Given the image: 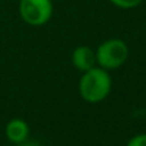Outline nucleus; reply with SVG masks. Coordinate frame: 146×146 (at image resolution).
<instances>
[{
  "mask_svg": "<svg viewBox=\"0 0 146 146\" xmlns=\"http://www.w3.org/2000/svg\"><path fill=\"white\" fill-rule=\"evenodd\" d=\"M112 90V78L109 72L95 66L82 73L79 79V95L88 103L103 102Z\"/></svg>",
  "mask_w": 146,
  "mask_h": 146,
  "instance_id": "nucleus-1",
  "label": "nucleus"
},
{
  "mask_svg": "<svg viewBox=\"0 0 146 146\" xmlns=\"http://www.w3.org/2000/svg\"><path fill=\"white\" fill-rule=\"evenodd\" d=\"M95 53H96V64L110 72L122 67L126 63L129 57V47L125 40L113 37L102 42L95 50Z\"/></svg>",
  "mask_w": 146,
  "mask_h": 146,
  "instance_id": "nucleus-2",
  "label": "nucleus"
},
{
  "mask_svg": "<svg viewBox=\"0 0 146 146\" xmlns=\"http://www.w3.org/2000/svg\"><path fill=\"white\" fill-rule=\"evenodd\" d=\"M19 15L22 20L33 27L44 26L53 15L52 0H20Z\"/></svg>",
  "mask_w": 146,
  "mask_h": 146,
  "instance_id": "nucleus-3",
  "label": "nucleus"
},
{
  "mask_svg": "<svg viewBox=\"0 0 146 146\" xmlns=\"http://www.w3.org/2000/svg\"><path fill=\"white\" fill-rule=\"evenodd\" d=\"M72 64L76 70L79 72H86L96 64V53L92 47L86 46V44H82V46H78L75 50L72 52Z\"/></svg>",
  "mask_w": 146,
  "mask_h": 146,
  "instance_id": "nucleus-4",
  "label": "nucleus"
},
{
  "mask_svg": "<svg viewBox=\"0 0 146 146\" xmlns=\"http://www.w3.org/2000/svg\"><path fill=\"white\" fill-rule=\"evenodd\" d=\"M5 135H6L9 142L16 143V145H22L23 142L27 140V137L30 135V127H29L26 120H23L20 117H15L6 123Z\"/></svg>",
  "mask_w": 146,
  "mask_h": 146,
  "instance_id": "nucleus-5",
  "label": "nucleus"
},
{
  "mask_svg": "<svg viewBox=\"0 0 146 146\" xmlns=\"http://www.w3.org/2000/svg\"><path fill=\"white\" fill-rule=\"evenodd\" d=\"M109 2H110L113 6L119 7V9H125V10H127V9L137 7L139 5H142L143 0H109Z\"/></svg>",
  "mask_w": 146,
  "mask_h": 146,
  "instance_id": "nucleus-6",
  "label": "nucleus"
},
{
  "mask_svg": "<svg viewBox=\"0 0 146 146\" xmlns=\"http://www.w3.org/2000/svg\"><path fill=\"white\" fill-rule=\"evenodd\" d=\"M126 146H146V133L135 135L133 137L129 139Z\"/></svg>",
  "mask_w": 146,
  "mask_h": 146,
  "instance_id": "nucleus-7",
  "label": "nucleus"
},
{
  "mask_svg": "<svg viewBox=\"0 0 146 146\" xmlns=\"http://www.w3.org/2000/svg\"><path fill=\"white\" fill-rule=\"evenodd\" d=\"M22 145H23V146H37V145H35V143H26V145H25V142H23Z\"/></svg>",
  "mask_w": 146,
  "mask_h": 146,
  "instance_id": "nucleus-8",
  "label": "nucleus"
}]
</instances>
